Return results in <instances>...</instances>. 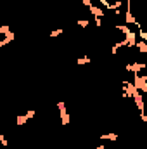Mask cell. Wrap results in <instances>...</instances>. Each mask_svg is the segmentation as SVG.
<instances>
[{
	"label": "cell",
	"mask_w": 147,
	"mask_h": 149,
	"mask_svg": "<svg viewBox=\"0 0 147 149\" xmlns=\"http://www.w3.org/2000/svg\"><path fill=\"white\" fill-rule=\"evenodd\" d=\"M94 21H95V26H97V28L102 26V17H94Z\"/></svg>",
	"instance_id": "cell-14"
},
{
	"label": "cell",
	"mask_w": 147,
	"mask_h": 149,
	"mask_svg": "<svg viewBox=\"0 0 147 149\" xmlns=\"http://www.w3.org/2000/svg\"><path fill=\"white\" fill-rule=\"evenodd\" d=\"M88 24H90V21H88V19H83V17H81V19H78V26H81V28H87Z\"/></svg>",
	"instance_id": "cell-11"
},
{
	"label": "cell",
	"mask_w": 147,
	"mask_h": 149,
	"mask_svg": "<svg viewBox=\"0 0 147 149\" xmlns=\"http://www.w3.org/2000/svg\"><path fill=\"white\" fill-rule=\"evenodd\" d=\"M133 87L140 92V94H146L147 92V74H133Z\"/></svg>",
	"instance_id": "cell-1"
},
{
	"label": "cell",
	"mask_w": 147,
	"mask_h": 149,
	"mask_svg": "<svg viewBox=\"0 0 147 149\" xmlns=\"http://www.w3.org/2000/svg\"><path fill=\"white\" fill-rule=\"evenodd\" d=\"M139 35H140V38H142L144 42H147V33L142 30V28H139Z\"/></svg>",
	"instance_id": "cell-13"
},
{
	"label": "cell",
	"mask_w": 147,
	"mask_h": 149,
	"mask_svg": "<svg viewBox=\"0 0 147 149\" xmlns=\"http://www.w3.org/2000/svg\"><path fill=\"white\" fill-rule=\"evenodd\" d=\"M57 109H59V116H61V123H62V125H69L71 118H69V114H68L66 104H64V102H57Z\"/></svg>",
	"instance_id": "cell-3"
},
{
	"label": "cell",
	"mask_w": 147,
	"mask_h": 149,
	"mask_svg": "<svg viewBox=\"0 0 147 149\" xmlns=\"http://www.w3.org/2000/svg\"><path fill=\"white\" fill-rule=\"evenodd\" d=\"M26 121H28V116H26V114H19V116L16 118V125H17V127H21V125H24Z\"/></svg>",
	"instance_id": "cell-8"
},
{
	"label": "cell",
	"mask_w": 147,
	"mask_h": 149,
	"mask_svg": "<svg viewBox=\"0 0 147 149\" xmlns=\"http://www.w3.org/2000/svg\"><path fill=\"white\" fill-rule=\"evenodd\" d=\"M76 63H78V66H83V64H88V63H92V59H90L88 56H83V57H80Z\"/></svg>",
	"instance_id": "cell-9"
},
{
	"label": "cell",
	"mask_w": 147,
	"mask_h": 149,
	"mask_svg": "<svg viewBox=\"0 0 147 149\" xmlns=\"http://www.w3.org/2000/svg\"><path fill=\"white\" fill-rule=\"evenodd\" d=\"M97 149H106V144H101V146H97Z\"/></svg>",
	"instance_id": "cell-15"
},
{
	"label": "cell",
	"mask_w": 147,
	"mask_h": 149,
	"mask_svg": "<svg viewBox=\"0 0 147 149\" xmlns=\"http://www.w3.org/2000/svg\"><path fill=\"white\" fill-rule=\"evenodd\" d=\"M0 146H9V141L5 139V135L0 134Z\"/></svg>",
	"instance_id": "cell-12"
},
{
	"label": "cell",
	"mask_w": 147,
	"mask_h": 149,
	"mask_svg": "<svg viewBox=\"0 0 147 149\" xmlns=\"http://www.w3.org/2000/svg\"><path fill=\"white\" fill-rule=\"evenodd\" d=\"M78 2H80V3H83V2H85V0H78Z\"/></svg>",
	"instance_id": "cell-16"
},
{
	"label": "cell",
	"mask_w": 147,
	"mask_h": 149,
	"mask_svg": "<svg viewBox=\"0 0 147 149\" xmlns=\"http://www.w3.org/2000/svg\"><path fill=\"white\" fill-rule=\"evenodd\" d=\"M88 10H90V12H92V14H94L95 17H104V14H106V12H104V10L101 9V7H97V5H94V3H92V5L88 7Z\"/></svg>",
	"instance_id": "cell-5"
},
{
	"label": "cell",
	"mask_w": 147,
	"mask_h": 149,
	"mask_svg": "<svg viewBox=\"0 0 147 149\" xmlns=\"http://www.w3.org/2000/svg\"><path fill=\"white\" fill-rule=\"evenodd\" d=\"M121 87H123L121 90H123V97H125V99H130V97H133V95L139 92V90L133 87V83H132V81H123V83H121Z\"/></svg>",
	"instance_id": "cell-2"
},
{
	"label": "cell",
	"mask_w": 147,
	"mask_h": 149,
	"mask_svg": "<svg viewBox=\"0 0 147 149\" xmlns=\"http://www.w3.org/2000/svg\"><path fill=\"white\" fill-rule=\"evenodd\" d=\"M146 66H147L146 63H137V61H133V63H128V64H126V71H128V73H133V74H139Z\"/></svg>",
	"instance_id": "cell-4"
},
{
	"label": "cell",
	"mask_w": 147,
	"mask_h": 149,
	"mask_svg": "<svg viewBox=\"0 0 147 149\" xmlns=\"http://www.w3.org/2000/svg\"><path fill=\"white\" fill-rule=\"evenodd\" d=\"M135 47L139 49V52H140V54H146V52H147V42H144V40L135 42Z\"/></svg>",
	"instance_id": "cell-7"
},
{
	"label": "cell",
	"mask_w": 147,
	"mask_h": 149,
	"mask_svg": "<svg viewBox=\"0 0 147 149\" xmlns=\"http://www.w3.org/2000/svg\"><path fill=\"white\" fill-rule=\"evenodd\" d=\"M101 141H111V142H116L118 141V135L114 132H109V134H102L101 135Z\"/></svg>",
	"instance_id": "cell-6"
},
{
	"label": "cell",
	"mask_w": 147,
	"mask_h": 149,
	"mask_svg": "<svg viewBox=\"0 0 147 149\" xmlns=\"http://www.w3.org/2000/svg\"><path fill=\"white\" fill-rule=\"evenodd\" d=\"M62 33H64V30H62V28H57V30L50 31V38H57V37H61Z\"/></svg>",
	"instance_id": "cell-10"
}]
</instances>
